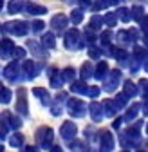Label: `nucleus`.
<instances>
[{
    "mask_svg": "<svg viewBox=\"0 0 148 152\" xmlns=\"http://www.w3.org/2000/svg\"><path fill=\"white\" fill-rule=\"evenodd\" d=\"M36 143H38L40 148H49L51 143H52V138H54V132L51 127H40L36 130Z\"/></svg>",
    "mask_w": 148,
    "mask_h": 152,
    "instance_id": "1",
    "label": "nucleus"
},
{
    "mask_svg": "<svg viewBox=\"0 0 148 152\" xmlns=\"http://www.w3.org/2000/svg\"><path fill=\"white\" fill-rule=\"evenodd\" d=\"M81 38V33L74 27V29H69L67 33H65V38H63V44H65V47L67 49H70V51H74V49H80V45H83V42L80 40Z\"/></svg>",
    "mask_w": 148,
    "mask_h": 152,
    "instance_id": "2",
    "label": "nucleus"
},
{
    "mask_svg": "<svg viewBox=\"0 0 148 152\" xmlns=\"http://www.w3.org/2000/svg\"><path fill=\"white\" fill-rule=\"evenodd\" d=\"M67 109H69V114L72 118H83L87 105L80 98H70V100H67Z\"/></svg>",
    "mask_w": 148,
    "mask_h": 152,
    "instance_id": "3",
    "label": "nucleus"
},
{
    "mask_svg": "<svg viewBox=\"0 0 148 152\" xmlns=\"http://www.w3.org/2000/svg\"><path fill=\"white\" fill-rule=\"evenodd\" d=\"M2 31L11 33V34H15V36H24V34H27V24H25V22L13 20V22L4 24V26H2Z\"/></svg>",
    "mask_w": 148,
    "mask_h": 152,
    "instance_id": "4",
    "label": "nucleus"
},
{
    "mask_svg": "<svg viewBox=\"0 0 148 152\" xmlns=\"http://www.w3.org/2000/svg\"><path fill=\"white\" fill-rule=\"evenodd\" d=\"M119 80H121V71H119V69H112V71L108 72V76L105 78L103 89H105L107 92L116 91V89H118V85H119Z\"/></svg>",
    "mask_w": 148,
    "mask_h": 152,
    "instance_id": "5",
    "label": "nucleus"
},
{
    "mask_svg": "<svg viewBox=\"0 0 148 152\" xmlns=\"http://www.w3.org/2000/svg\"><path fill=\"white\" fill-rule=\"evenodd\" d=\"M60 132H62V138H63L65 141H72L74 138H76V134H78V127H76V123H74V121L67 120V121L62 123Z\"/></svg>",
    "mask_w": 148,
    "mask_h": 152,
    "instance_id": "6",
    "label": "nucleus"
},
{
    "mask_svg": "<svg viewBox=\"0 0 148 152\" xmlns=\"http://www.w3.org/2000/svg\"><path fill=\"white\" fill-rule=\"evenodd\" d=\"M16 110H18L20 116H27V112H29V109H27V91L24 87L18 89V94H16Z\"/></svg>",
    "mask_w": 148,
    "mask_h": 152,
    "instance_id": "7",
    "label": "nucleus"
},
{
    "mask_svg": "<svg viewBox=\"0 0 148 152\" xmlns=\"http://www.w3.org/2000/svg\"><path fill=\"white\" fill-rule=\"evenodd\" d=\"M99 147L101 152H112L114 148V136L110 130H101L99 132Z\"/></svg>",
    "mask_w": 148,
    "mask_h": 152,
    "instance_id": "8",
    "label": "nucleus"
},
{
    "mask_svg": "<svg viewBox=\"0 0 148 152\" xmlns=\"http://www.w3.org/2000/svg\"><path fill=\"white\" fill-rule=\"evenodd\" d=\"M69 20H70V18H67L65 15L58 13V15H54V16L51 18V27L56 31V33H62V31H65V29H67Z\"/></svg>",
    "mask_w": 148,
    "mask_h": 152,
    "instance_id": "9",
    "label": "nucleus"
},
{
    "mask_svg": "<svg viewBox=\"0 0 148 152\" xmlns=\"http://www.w3.org/2000/svg\"><path fill=\"white\" fill-rule=\"evenodd\" d=\"M47 74H49V80H51V87L60 89V87L63 85V82H65V80H63V76H62V71L51 67V69L47 71Z\"/></svg>",
    "mask_w": 148,
    "mask_h": 152,
    "instance_id": "10",
    "label": "nucleus"
},
{
    "mask_svg": "<svg viewBox=\"0 0 148 152\" xmlns=\"http://www.w3.org/2000/svg\"><path fill=\"white\" fill-rule=\"evenodd\" d=\"M89 112H90L92 121H101V120H103V114H105V110H103V103L92 102V103L89 105Z\"/></svg>",
    "mask_w": 148,
    "mask_h": 152,
    "instance_id": "11",
    "label": "nucleus"
},
{
    "mask_svg": "<svg viewBox=\"0 0 148 152\" xmlns=\"http://www.w3.org/2000/svg\"><path fill=\"white\" fill-rule=\"evenodd\" d=\"M18 72H20V65H18V62H11L6 69H4V78L6 80H9V82H15L16 80V76H18Z\"/></svg>",
    "mask_w": 148,
    "mask_h": 152,
    "instance_id": "12",
    "label": "nucleus"
},
{
    "mask_svg": "<svg viewBox=\"0 0 148 152\" xmlns=\"http://www.w3.org/2000/svg\"><path fill=\"white\" fill-rule=\"evenodd\" d=\"M22 71H24V74H25V78H27V80L36 78V72H38V69H36V65H34L33 60H24V64H22Z\"/></svg>",
    "mask_w": 148,
    "mask_h": 152,
    "instance_id": "13",
    "label": "nucleus"
},
{
    "mask_svg": "<svg viewBox=\"0 0 148 152\" xmlns=\"http://www.w3.org/2000/svg\"><path fill=\"white\" fill-rule=\"evenodd\" d=\"M123 92H125V96H126V98H134V96H137V94H139V87H137L134 82L126 80L125 85H123Z\"/></svg>",
    "mask_w": 148,
    "mask_h": 152,
    "instance_id": "14",
    "label": "nucleus"
},
{
    "mask_svg": "<svg viewBox=\"0 0 148 152\" xmlns=\"http://www.w3.org/2000/svg\"><path fill=\"white\" fill-rule=\"evenodd\" d=\"M2 120H6V121H7L9 129H15V130H16V129H20V127H22V121L18 120L16 116H13L11 112H7V110H6V112H2Z\"/></svg>",
    "mask_w": 148,
    "mask_h": 152,
    "instance_id": "15",
    "label": "nucleus"
},
{
    "mask_svg": "<svg viewBox=\"0 0 148 152\" xmlns=\"http://www.w3.org/2000/svg\"><path fill=\"white\" fill-rule=\"evenodd\" d=\"M15 44L9 40V38H2V58H9V56L15 53Z\"/></svg>",
    "mask_w": 148,
    "mask_h": 152,
    "instance_id": "16",
    "label": "nucleus"
},
{
    "mask_svg": "<svg viewBox=\"0 0 148 152\" xmlns=\"http://www.w3.org/2000/svg\"><path fill=\"white\" fill-rule=\"evenodd\" d=\"M108 64L107 62H99L98 64V67H96V72H94V78H98V80H105L107 76H108Z\"/></svg>",
    "mask_w": 148,
    "mask_h": 152,
    "instance_id": "17",
    "label": "nucleus"
},
{
    "mask_svg": "<svg viewBox=\"0 0 148 152\" xmlns=\"http://www.w3.org/2000/svg\"><path fill=\"white\" fill-rule=\"evenodd\" d=\"M25 11H27L31 16H36V15H45V13H47V7L38 6V4H27V6H25Z\"/></svg>",
    "mask_w": 148,
    "mask_h": 152,
    "instance_id": "18",
    "label": "nucleus"
},
{
    "mask_svg": "<svg viewBox=\"0 0 148 152\" xmlns=\"http://www.w3.org/2000/svg\"><path fill=\"white\" fill-rule=\"evenodd\" d=\"M94 69H92V65H90V62H85L83 65H81V69H80V76H81V80L85 82V80H89L90 76H94Z\"/></svg>",
    "mask_w": 148,
    "mask_h": 152,
    "instance_id": "19",
    "label": "nucleus"
},
{
    "mask_svg": "<svg viewBox=\"0 0 148 152\" xmlns=\"http://www.w3.org/2000/svg\"><path fill=\"white\" fill-rule=\"evenodd\" d=\"M42 45L45 49H54V47H56V38H54L52 33H45L42 36Z\"/></svg>",
    "mask_w": 148,
    "mask_h": 152,
    "instance_id": "20",
    "label": "nucleus"
},
{
    "mask_svg": "<svg viewBox=\"0 0 148 152\" xmlns=\"http://www.w3.org/2000/svg\"><path fill=\"white\" fill-rule=\"evenodd\" d=\"M139 109H141V107H139V103L130 105V107H128V110H126V114L123 116V120H125V121H134V118L139 114Z\"/></svg>",
    "mask_w": 148,
    "mask_h": 152,
    "instance_id": "21",
    "label": "nucleus"
},
{
    "mask_svg": "<svg viewBox=\"0 0 148 152\" xmlns=\"http://www.w3.org/2000/svg\"><path fill=\"white\" fill-rule=\"evenodd\" d=\"M105 24V18L103 16H99V15H94L90 18V24H89V29L90 31H98V29H101V26Z\"/></svg>",
    "mask_w": 148,
    "mask_h": 152,
    "instance_id": "22",
    "label": "nucleus"
},
{
    "mask_svg": "<svg viewBox=\"0 0 148 152\" xmlns=\"http://www.w3.org/2000/svg\"><path fill=\"white\" fill-rule=\"evenodd\" d=\"M103 110H105V116L112 118L114 114H116V110H118V107H116L114 100H105V103H103Z\"/></svg>",
    "mask_w": 148,
    "mask_h": 152,
    "instance_id": "23",
    "label": "nucleus"
},
{
    "mask_svg": "<svg viewBox=\"0 0 148 152\" xmlns=\"http://www.w3.org/2000/svg\"><path fill=\"white\" fill-rule=\"evenodd\" d=\"M33 94H34V96H38V98H40V100H42L45 105L51 102V96H49V92H47L45 89H42V87H34V89H33Z\"/></svg>",
    "mask_w": 148,
    "mask_h": 152,
    "instance_id": "24",
    "label": "nucleus"
},
{
    "mask_svg": "<svg viewBox=\"0 0 148 152\" xmlns=\"http://www.w3.org/2000/svg\"><path fill=\"white\" fill-rule=\"evenodd\" d=\"M70 91L72 92H76V94H87V91H89V87H87V83L83 82V80H78V82H74L72 85H70Z\"/></svg>",
    "mask_w": 148,
    "mask_h": 152,
    "instance_id": "25",
    "label": "nucleus"
},
{
    "mask_svg": "<svg viewBox=\"0 0 148 152\" xmlns=\"http://www.w3.org/2000/svg\"><path fill=\"white\" fill-rule=\"evenodd\" d=\"M118 16L121 22H130L132 20V9H126V7H121L118 11Z\"/></svg>",
    "mask_w": 148,
    "mask_h": 152,
    "instance_id": "26",
    "label": "nucleus"
},
{
    "mask_svg": "<svg viewBox=\"0 0 148 152\" xmlns=\"http://www.w3.org/2000/svg\"><path fill=\"white\" fill-rule=\"evenodd\" d=\"M123 134L126 136V138H130V140H139V123L136 125V127H130V129H126L125 132H123Z\"/></svg>",
    "mask_w": 148,
    "mask_h": 152,
    "instance_id": "27",
    "label": "nucleus"
},
{
    "mask_svg": "<svg viewBox=\"0 0 148 152\" xmlns=\"http://www.w3.org/2000/svg\"><path fill=\"white\" fill-rule=\"evenodd\" d=\"M132 18L141 24V20L144 18V9H143V6H134V7H132Z\"/></svg>",
    "mask_w": 148,
    "mask_h": 152,
    "instance_id": "28",
    "label": "nucleus"
},
{
    "mask_svg": "<svg viewBox=\"0 0 148 152\" xmlns=\"http://www.w3.org/2000/svg\"><path fill=\"white\" fill-rule=\"evenodd\" d=\"M22 9H24V2H9L7 4V13H11V15L20 13Z\"/></svg>",
    "mask_w": 148,
    "mask_h": 152,
    "instance_id": "29",
    "label": "nucleus"
},
{
    "mask_svg": "<svg viewBox=\"0 0 148 152\" xmlns=\"http://www.w3.org/2000/svg\"><path fill=\"white\" fill-rule=\"evenodd\" d=\"M81 20H83V11L81 9H74L70 13V22L74 26H78V24H81Z\"/></svg>",
    "mask_w": 148,
    "mask_h": 152,
    "instance_id": "30",
    "label": "nucleus"
},
{
    "mask_svg": "<svg viewBox=\"0 0 148 152\" xmlns=\"http://www.w3.org/2000/svg\"><path fill=\"white\" fill-rule=\"evenodd\" d=\"M62 76H63L65 82H72V83H74V76H76V71H74L72 67H67V69L62 71Z\"/></svg>",
    "mask_w": 148,
    "mask_h": 152,
    "instance_id": "31",
    "label": "nucleus"
},
{
    "mask_svg": "<svg viewBox=\"0 0 148 152\" xmlns=\"http://www.w3.org/2000/svg\"><path fill=\"white\" fill-rule=\"evenodd\" d=\"M0 102L2 103H9L11 102V91L7 87L2 85V89H0Z\"/></svg>",
    "mask_w": 148,
    "mask_h": 152,
    "instance_id": "32",
    "label": "nucleus"
},
{
    "mask_svg": "<svg viewBox=\"0 0 148 152\" xmlns=\"http://www.w3.org/2000/svg\"><path fill=\"white\" fill-rule=\"evenodd\" d=\"M103 18H105V24L110 26V27H114V26L118 24V15H116V13H107Z\"/></svg>",
    "mask_w": 148,
    "mask_h": 152,
    "instance_id": "33",
    "label": "nucleus"
},
{
    "mask_svg": "<svg viewBox=\"0 0 148 152\" xmlns=\"http://www.w3.org/2000/svg\"><path fill=\"white\" fill-rule=\"evenodd\" d=\"M22 143H24V136L22 134H13L11 140H9L11 147H22Z\"/></svg>",
    "mask_w": 148,
    "mask_h": 152,
    "instance_id": "34",
    "label": "nucleus"
},
{
    "mask_svg": "<svg viewBox=\"0 0 148 152\" xmlns=\"http://www.w3.org/2000/svg\"><path fill=\"white\" fill-rule=\"evenodd\" d=\"M101 53H103V49H99V47H96V45H90V47H89V56H90L92 60H98Z\"/></svg>",
    "mask_w": 148,
    "mask_h": 152,
    "instance_id": "35",
    "label": "nucleus"
},
{
    "mask_svg": "<svg viewBox=\"0 0 148 152\" xmlns=\"http://www.w3.org/2000/svg\"><path fill=\"white\" fill-rule=\"evenodd\" d=\"M126 100H128V98L125 96V92H119V94H118V96L114 98V103H116V107H118V109H121V107H125V103H126Z\"/></svg>",
    "mask_w": 148,
    "mask_h": 152,
    "instance_id": "36",
    "label": "nucleus"
},
{
    "mask_svg": "<svg viewBox=\"0 0 148 152\" xmlns=\"http://www.w3.org/2000/svg\"><path fill=\"white\" fill-rule=\"evenodd\" d=\"M118 42H119V44H130L128 31H119V33H118Z\"/></svg>",
    "mask_w": 148,
    "mask_h": 152,
    "instance_id": "37",
    "label": "nucleus"
},
{
    "mask_svg": "<svg viewBox=\"0 0 148 152\" xmlns=\"http://www.w3.org/2000/svg\"><path fill=\"white\" fill-rule=\"evenodd\" d=\"M110 4H118V2H92V11H99V9H105L107 6H110Z\"/></svg>",
    "mask_w": 148,
    "mask_h": 152,
    "instance_id": "38",
    "label": "nucleus"
},
{
    "mask_svg": "<svg viewBox=\"0 0 148 152\" xmlns=\"http://www.w3.org/2000/svg\"><path fill=\"white\" fill-rule=\"evenodd\" d=\"M134 56H136L137 60H143L144 56H146V49H144V47H139V45H136V47H134Z\"/></svg>",
    "mask_w": 148,
    "mask_h": 152,
    "instance_id": "39",
    "label": "nucleus"
},
{
    "mask_svg": "<svg viewBox=\"0 0 148 152\" xmlns=\"http://www.w3.org/2000/svg\"><path fill=\"white\" fill-rule=\"evenodd\" d=\"M44 27H45V22H42V20H33V22H31V29H33L34 33L42 31Z\"/></svg>",
    "mask_w": 148,
    "mask_h": 152,
    "instance_id": "40",
    "label": "nucleus"
},
{
    "mask_svg": "<svg viewBox=\"0 0 148 152\" xmlns=\"http://www.w3.org/2000/svg\"><path fill=\"white\" fill-rule=\"evenodd\" d=\"M137 87H139V92H141V94L148 96V80H139Z\"/></svg>",
    "mask_w": 148,
    "mask_h": 152,
    "instance_id": "41",
    "label": "nucleus"
},
{
    "mask_svg": "<svg viewBox=\"0 0 148 152\" xmlns=\"http://www.w3.org/2000/svg\"><path fill=\"white\" fill-rule=\"evenodd\" d=\"M99 87H96V85H92V87H89V91H87V94H89V96L90 98H98L99 96Z\"/></svg>",
    "mask_w": 148,
    "mask_h": 152,
    "instance_id": "42",
    "label": "nucleus"
},
{
    "mask_svg": "<svg viewBox=\"0 0 148 152\" xmlns=\"http://www.w3.org/2000/svg\"><path fill=\"white\" fill-rule=\"evenodd\" d=\"M114 56H116L118 60H126V58H128V53H126L125 49H116V51H114Z\"/></svg>",
    "mask_w": 148,
    "mask_h": 152,
    "instance_id": "43",
    "label": "nucleus"
},
{
    "mask_svg": "<svg viewBox=\"0 0 148 152\" xmlns=\"http://www.w3.org/2000/svg\"><path fill=\"white\" fill-rule=\"evenodd\" d=\"M94 40H96V34H94V33H92V31L87 27V31H85V42L92 45V42H94Z\"/></svg>",
    "mask_w": 148,
    "mask_h": 152,
    "instance_id": "44",
    "label": "nucleus"
},
{
    "mask_svg": "<svg viewBox=\"0 0 148 152\" xmlns=\"http://www.w3.org/2000/svg\"><path fill=\"white\" fill-rule=\"evenodd\" d=\"M139 26H141V31H143V33L148 36V16H144V18H143Z\"/></svg>",
    "mask_w": 148,
    "mask_h": 152,
    "instance_id": "45",
    "label": "nucleus"
},
{
    "mask_svg": "<svg viewBox=\"0 0 148 152\" xmlns=\"http://www.w3.org/2000/svg\"><path fill=\"white\" fill-rule=\"evenodd\" d=\"M110 38H112V34H110V31H105V33H101V42H103L105 45H108Z\"/></svg>",
    "mask_w": 148,
    "mask_h": 152,
    "instance_id": "46",
    "label": "nucleus"
},
{
    "mask_svg": "<svg viewBox=\"0 0 148 152\" xmlns=\"http://www.w3.org/2000/svg\"><path fill=\"white\" fill-rule=\"evenodd\" d=\"M13 56H15V58H24V56H25V49L16 47V49H15V53H13Z\"/></svg>",
    "mask_w": 148,
    "mask_h": 152,
    "instance_id": "47",
    "label": "nucleus"
},
{
    "mask_svg": "<svg viewBox=\"0 0 148 152\" xmlns=\"http://www.w3.org/2000/svg\"><path fill=\"white\" fill-rule=\"evenodd\" d=\"M128 36H130V42H136L137 38H139V33L136 29H128Z\"/></svg>",
    "mask_w": 148,
    "mask_h": 152,
    "instance_id": "48",
    "label": "nucleus"
},
{
    "mask_svg": "<svg viewBox=\"0 0 148 152\" xmlns=\"http://www.w3.org/2000/svg\"><path fill=\"white\" fill-rule=\"evenodd\" d=\"M51 112L54 114V116H60V114H62V107L60 105H52L51 107Z\"/></svg>",
    "mask_w": 148,
    "mask_h": 152,
    "instance_id": "49",
    "label": "nucleus"
},
{
    "mask_svg": "<svg viewBox=\"0 0 148 152\" xmlns=\"http://www.w3.org/2000/svg\"><path fill=\"white\" fill-rule=\"evenodd\" d=\"M70 148H72V152H76V150L80 152L81 150V143H78V141L76 143H70Z\"/></svg>",
    "mask_w": 148,
    "mask_h": 152,
    "instance_id": "50",
    "label": "nucleus"
},
{
    "mask_svg": "<svg viewBox=\"0 0 148 152\" xmlns=\"http://www.w3.org/2000/svg\"><path fill=\"white\" fill-rule=\"evenodd\" d=\"M65 98H67V94H65V92H58V94H56V102H63Z\"/></svg>",
    "mask_w": 148,
    "mask_h": 152,
    "instance_id": "51",
    "label": "nucleus"
},
{
    "mask_svg": "<svg viewBox=\"0 0 148 152\" xmlns=\"http://www.w3.org/2000/svg\"><path fill=\"white\" fill-rule=\"evenodd\" d=\"M24 152H38V150H36V147L29 145V147H24Z\"/></svg>",
    "mask_w": 148,
    "mask_h": 152,
    "instance_id": "52",
    "label": "nucleus"
},
{
    "mask_svg": "<svg viewBox=\"0 0 148 152\" xmlns=\"http://www.w3.org/2000/svg\"><path fill=\"white\" fill-rule=\"evenodd\" d=\"M121 121H123V118H118V120L114 121V129H119V127H121Z\"/></svg>",
    "mask_w": 148,
    "mask_h": 152,
    "instance_id": "53",
    "label": "nucleus"
},
{
    "mask_svg": "<svg viewBox=\"0 0 148 152\" xmlns=\"http://www.w3.org/2000/svg\"><path fill=\"white\" fill-rule=\"evenodd\" d=\"M51 152H63V150H62V147H52Z\"/></svg>",
    "mask_w": 148,
    "mask_h": 152,
    "instance_id": "54",
    "label": "nucleus"
},
{
    "mask_svg": "<svg viewBox=\"0 0 148 152\" xmlns=\"http://www.w3.org/2000/svg\"><path fill=\"white\" fill-rule=\"evenodd\" d=\"M144 71H146V72H148V58H146V60H144Z\"/></svg>",
    "mask_w": 148,
    "mask_h": 152,
    "instance_id": "55",
    "label": "nucleus"
},
{
    "mask_svg": "<svg viewBox=\"0 0 148 152\" xmlns=\"http://www.w3.org/2000/svg\"><path fill=\"white\" fill-rule=\"evenodd\" d=\"M144 112H146V114H148V103H146V105H144Z\"/></svg>",
    "mask_w": 148,
    "mask_h": 152,
    "instance_id": "56",
    "label": "nucleus"
},
{
    "mask_svg": "<svg viewBox=\"0 0 148 152\" xmlns=\"http://www.w3.org/2000/svg\"><path fill=\"white\" fill-rule=\"evenodd\" d=\"M144 44H146V47H148V36H146V38H144Z\"/></svg>",
    "mask_w": 148,
    "mask_h": 152,
    "instance_id": "57",
    "label": "nucleus"
},
{
    "mask_svg": "<svg viewBox=\"0 0 148 152\" xmlns=\"http://www.w3.org/2000/svg\"><path fill=\"white\" fill-rule=\"evenodd\" d=\"M146 134H148V123H146Z\"/></svg>",
    "mask_w": 148,
    "mask_h": 152,
    "instance_id": "58",
    "label": "nucleus"
},
{
    "mask_svg": "<svg viewBox=\"0 0 148 152\" xmlns=\"http://www.w3.org/2000/svg\"><path fill=\"white\" fill-rule=\"evenodd\" d=\"M121 152H128V150H121Z\"/></svg>",
    "mask_w": 148,
    "mask_h": 152,
    "instance_id": "59",
    "label": "nucleus"
},
{
    "mask_svg": "<svg viewBox=\"0 0 148 152\" xmlns=\"http://www.w3.org/2000/svg\"><path fill=\"white\" fill-rule=\"evenodd\" d=\"M137 152H144V150H137Z\"/></svg>",
    "mask_w": 148,
    "mask_h": 152,
    "instance_id": "60",
    "label": "nucleus"
}]
</instances>
